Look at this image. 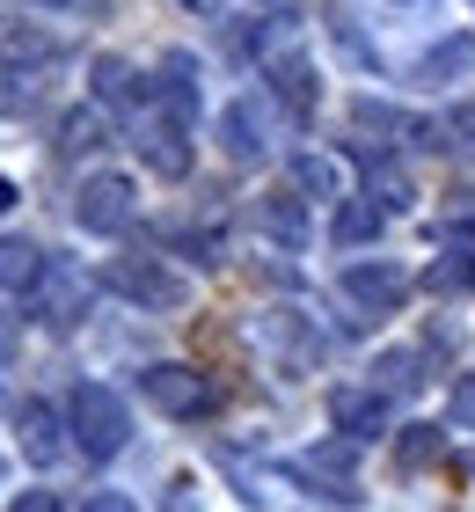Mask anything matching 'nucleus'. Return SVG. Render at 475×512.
I'll return each instance as SVG.
<instances>
[{"mask_svg": "<svg viewBox=\"0 0 475 512\" xmlns=\"http://www.w3.org/2000/svg\"><path fill=\"white\" fill-rule=\"evenodd\" d=\"M15 439H22V454H30L37 469H52V461L66 454V439H59V410H52V403H22V410H15Z\"/></svg>", "mask_w": 475, "mask_h": 512, "instance_id": "obj_6", "label": "nucleus"}, {"mask_svg": "<svg viewBox=\"0 0 475 512\" xmlns=\"http://www.w3.org/2000/svg\"><path fill=\"white\" fill-rule=\"evenodd\" d=\"M66 425H74V447H81L88 461L125 454V439H132V417H125V403H117L103 381H81V388H74V403H66Z\"/></svg>", "mask_w": 475, "mask_h": 512, "instance_id": "obj_1", "label": "nucleus"}, {"mask_svg": "<svg viewBox=\"0 0 475 512\" xmlns=\"http://www.w3.org/2000/svg\"><path fill=\"white\" fill-rule=\"evenodd\" d=\"M8 205H15V183H8V176H0V213H8Z\"/></svg>", "mask_w": 475, "mask_h": 512, "instance_id": "obj_27", "label": "nucleus"}, {"mask_svg": "<svg viewBox=\"0 0 475 512\" xmlns=\"http://www.w3.org/2000/svg\"><path fill=\"white\" fill-rule=\"evenodd\" d=\"M475 66V37H446L432 59H424V81H446V74H468Z\"/></svg>", "mask_w": 475, "mask_h": 512, "instance_id": "obj_13", "label": "nucleus"}, {"mask_svg": "<svg viewBox=\"0 0 475 512\" xmlns=\"http://www.w3.org/2000/svg\"><path fill=\"white\" fill-rule=\"evenodd\" d=\"M44 286V249L37 242H0V293H37Z\"/></svg>", "mask_w": 475, "mask_h": 512, "instance_id": "obj_9", "label": "nucleus"}, {"mask_svg": "<svg viewBox=\"0 0 475 512\" xmlns=\"http://www.w3.org/2000/svg\"><path fill=\"white\" fill-rule=\"evenodd\" d=\"M190 8H212V0H190Z\"/></svg>", "mask_w": 475, "mask_h": 512, "instance_id": "obj_28", "label": "nucleus"}, {"mask_svg": "<svg viewBox=\"0 0 475 512\" xmlns=\"http://www.w3.org/2000/svg\"><path fill=\"white\" fill-rule=\"evenodd\" d=\"M380 220H388V205H373V198L344 205V213H337V242H366V235H380Z\"/></svg>", "mask_w": 475, "mask_h": 512, "instance_id": "obj_14", "label": "nucleus"}, {"mask_svg": "<svg viewBox=\"0 0 475 512\" xmlns=\"http://www.w3.org/2000/svg\"><path fill=\"white\" fill-rule=\"evenodd\" d=\"M446 125H454V132H468V139H475V103H468V110H454V118H446Z\"/></svg>", "mask_w": 475, "mask_h": 512, "instance_id": "obj_25", "label": "nucleus"}, {"mask_svg": "<svg viewBox=\"0 0 475 512\" xmlns=\"http://www.w3.org/2000/svg\"><path fill=\"white\" fill-rule=\"evenodd\" d=\"M344 293L359 300V308L388 315V308H402V293H410V278H402L395 264H351V271H344Z\"/></svg>", "mask_w": 475, "mask_h": 512, "instance_id": "obj_5", "label": "nucleus"}, {"mask_svg": "<svg viewBox=\"0 0 475 512\" xmlns=\"http://www.w3.org/2000/svg\"><path fill=\"white\" fill-rule=\"evenodd\" d=\"M307 191H337V161H322V154H300V169H293Z\"/></svg>", "mask_w": 475, "mask_h": 512, "instance_id": "obj_19", "label": "nucleus"}, {"mask_svg": "<svg viewBox=\"0 0 475 512\" xmlns=\"http://www.w3.org/2000/svg\"><path fill=\"white\" fill-rule=\"evenodd\" d=\"M220 132H227V154H264V118H256V103H234L227 118H220Z\"/></svg>", "mask_w": 475, "mask_h": 512, "instance_id": "obj_11", "label": "nucleus"}, {"mask_svg": "<svg viewBox=\"0 0 475 512\" xmlns=\"http://www.w3.org/2000/svg\"><path fill=\"white\" fill-rule=\"evenodd\" d=\"M95 81H103V96H110V103H132V96H139V81H132V66H125V59H95Z\"/></svg>", "mask_w": 475, "mask_h": 512, "instance_id": "obj_16", "label": "nucleus"}, {"mask_svg": "<svg viewBox=\"0 0 475 512\" xmlns=\"http://www.w3.org/2000/svg\"><path fill=\"white\" fill-rule=\"evenodd\" d=\"M74 220L88 235H125L132 227V183L125 176H88L81 198H74Z\"/></svg>", "mask_w": 475, "mask_h": 512, "instance_id": "obj_3", "label": "nucleus"}, {"mask_svg": "<svg viewBox=\"0 0 475 512\" xmlns=\"http://www.w3.org/2000/svg\"><path fill=\"white\" fill-rule=\"evenodd\" d=\"M8 352H15V322L0 315V359H8Z\"/></svg>", "mask_w": 475, "mask_h": 512, "instance_id": "obj_26", "label": "nucleus"}, {"mask_svg": "<svg viewBox=\"0 0 475 512\" xmlns=\"http://www.w3.org/2000/svg\"><path fill=\"white\" fill-rule=\"evenodd\" d=\"M454 425H461V432H475V374H461V381H454Z\"/></svg>", "mask_w": 475, "mask_h": 512, "instance_id": "obj_20", "label": "nucleus"}, {"mask_svg": "<svg viewBox=\"0 0 475 512\" xmlns=\"http://www.w3.org/2000/svg\"><path fill=\"white\" fill-rule=\"evenodd\" d=\"M271 88H278V103L293 110V118L315 110V66H307V59H278L271 66Z\"/></svg>", "mask_w": 475, "mask_h": 512, "instance_id": "obj_10", "label": "nucleus"}, {"mask_svg": "<svg viewBox=\"0 0 475 512\" xmlns=\"http://www.w3.org/2000/svg\"><path fill=\"white\" fill-rule=\"evenodd\" d=\"M81 147H103V110H74L66 118V154H81Z\"/></svg>", "mask_w": 475, "mask_h": 512, "instance_id": "obj_17", "label": "nucleus"}, {"mask_svg": "<svg viewBox=\"0 0 475 512\" xmlns=\"http://www.w3.org/2000/svg\"><path fill=\"white\" fill-rule=\"evenodd\" d=\"M139 154H147V169H154V176H183V169H190L183 132H176V125H161V118L139 125Z\"/></svg>", "mask_w": 475, "mask_h": 512, "instance_id": "obj_8", "label": "nucleus"}, {"mask_svg": "<svg viewBox=\"0 0 475 512\" xmlns=\"http://www.w3.org/2000/svg\"><path fill=\"white\" fill-rule=\"evenodd\" d=\"M388 388H395V395H402V388H417V359H410V352L380 359V395H388Z\"/></svg>", "mask_w": 475, "mask_h": 512, "instance_id": "obj_18", "label": "nucleus"}, {"mask_svg": "<svg viewBox=\"0 0 475 512\" xmlns=\"http://www.w3.org/2000/svg\"><path fill=\"white\" fill-rule=\"evenodd\" d=\"M439 447H446V439L432 425H410V432H402V447H395V461H402V469H424V461H439Z\"/></svg>", "mask_w": 475, "mask_h": 512, "instance_id": "obj_15", "label": "nucleus"}, {"mask_svg": "<svg viewBox=\"0 0 475 512\" xmlns=\"http://www.w3.org/2000/svg\"><path fill=\"white\" fill-rule=\"evenodd\" d=\"M0 110H22V88H15V74L0 66Z\"/></svg>", "mask_w": 475, "mask_h": 512, "instance_id": "obj_24", "label": "nucleus"}, {"mask_svg": "<svg viewBox=\"0 0 475 512\" xmlns=\"http://www.w3.org/2000/svg\"><path fill=\"white\" fill-rule=\"evenodd\" d=\"M329 417H337V432L373 439L380 425H388V403H380V395H359V388H337V395H329Z\"/></svg>", "mask_w": 475, "mask_h": 512, "instance_id": "obj_7", "label": "nucleus"}, {"mask_svg": "<svg viewBox=\"0 0 475 512\" xmlns=\"http://www.w3.org/2000/svg\"><path fill=\"white\" fill-rule=\"evenodd\" d=\"M256 213H264V227H271L278 242H300V235H307V213H300V198H293V191H271L264 205H256Z\"/></svg>", "mask_w": 475, "mask_h": 512, "instance_id": "obj_12", "label": "nucleus"}, {"mask_svg": "<svg viewBox=\"0 0 475 512\" xmlns=\"http://www.w3.org/2000/svg\"><path fill=\"white\" fill-rule=\"evenodd\" d=\"M446 249H454V256H468V264H475V220H454V227H446Z\"/></svg>", "mask_w": 475, "mask_h": 512, "instance_id": "obj_21", "label": "nucleus"}, {"mask_svg": "<svg viewBox=\"0 0 475 512\" xmlns=\"http://www.w3.org/2000/svg\"><path fill=\"white\" fill-rule=\"evenodd\" d=\"M110 286L125 300H147V308H183V278L161 271L154 256H117L110 264Z\"/></svg>", "mask_w": 475, "mask_h": 512, "instance_id": "obj_4", "label": "nucleus"}, {"mask_svg": "<svg viewBox=\"0 0 475 512\" xmlns=\"http://www.w3.org/2000/svg\"><path fill=\"white\" fill-rule=\"evenodd\" d=\"M8 512H66V505H59V498H52V491H22V498H15V505H8Z\"/></svg>", "mask_w": 475, "mask_h": 512, "instance_id": "obj_22", "label": "nucleus"}, {"mask_svg": "<svg viewBox=\"0 0 475 512\" xmlns=\"http://www.w3.org/2000/svg\"><path fill=\"white\" fill-rule=\"evenodd\" d=\"M139 395H147L154 410H169V417H198L212 403V381L198 366H147V374H139Z\"/></svg>", "mask_w": 475, "mask_h": 512, "instance_id": "obj_2", "label": "nucleus"}, {"mask_svg": "<svg viewBox=\"0 0 475 512\" xmlns=\"http://www.w3.org/2000/svg\"><path fill=\"white\" fill-rule=\"evenodd\" d=\"M81 512H139V505H132V498H117V491H103V498H88Z\"/></svg>", "mask_w": 475, "mask_h": 512, "instance_id": "obj_23", "label": "nucleus"}]
</instances>
